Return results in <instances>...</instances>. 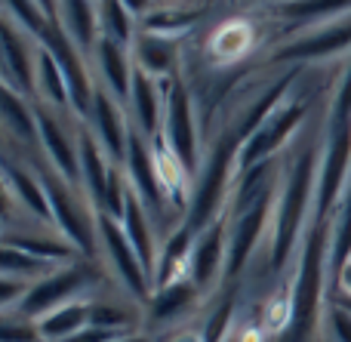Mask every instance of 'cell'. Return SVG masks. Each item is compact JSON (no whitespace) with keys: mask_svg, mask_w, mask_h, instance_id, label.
<instances>
[{"mask_svg":"<svg viewBox=\"0 0 351 342\" xmlns=\"http://www.w3.org/2000/svg\"><path fill=\"white\" fill-rule=\"evenodd\" d=\"M133 53V62L136 68L148 71L152 77H170L176 74V62H179V40L173 37H160V34H148V31H139V37L133 40L130 47Z\"/></svg>","mask_w":351,"mask_h":342,"instance_id":"23","label":"cell"},{"mask_svg":"<svg viewBox=\"0 0 351 342\" xmlns=\"http://www.w3.org/2000/svg\"><path fill=\"white\" fill-rule=\"evenodd\" d=\"M37 130H40V145L53 170L74 185L80 179V136H74L49 105L37 108Z\"/></svg>","mask_w":351,"mask_h":342,"instance_id":"14","label":"cell"},{"mask_svg":"<svg viewBox=\"0 0 351 342\" xmlns=\"http://www.w3.org/2000/svg\"><path fill=\"white\" fill-rule=\"evenodd\" d=\"M330 321H333V333L339 342H351V312L346 306H336L330 312Z\"/></svg>","mask_w":351,"mask_h":342,"instance_id":"43","label":"cell"},{"mask_svg":"<svg viewBox=\"0 0 351 342\" xmlns=\"http://www.w3.org/2000/svg\"><path fill=\"white\" fill-rule=\"evenodd\" d=\"M173 342H204V339H200L197 333H185V337H176Z\"/></svg>","mask_w":351,"mask_h":342,"instance_id":"48","label":"cell"},{"mask_svg":"<svg viewBox=\"0 0 351 342\" xmlns=\"http://www.w3.org/2000/svg\"><path fill=\"white\" fill-rule=\"evenodd\" d=\"M164 142L194 176L197 173V127H194L191 96L179 71L170 74L164 84Z\"/></svg>","mask_w":351,"mask_h":342,"instance_id":"7","label":"cell"},{"mask_svg":"<svg viewBox=\"0 0 351 342\" xmlns=\"http://www.w3.org/2000/svg\"><path fill=\"white\" fill-rule=\"evenodd\" d=\"M3 244H6V247H16V250L28 253V256L43 259V262H53V265H56V262H71V259L77 256V247L68 244V241L43 238V234H28V232H22V234L6 232Z\"/></svg>","mask_w":351,"mask_h":342,"instance_id":"29","label":"cell"},{"mask_svg":"<svg viewBox=\"0 0 351 342\" xmlns=\"http://www.w3.org/2000/svg\"><path fill=\"white\" fill-rule=\"evenodd\" d=\"M348 167H351V65L346 77L339 80V90L330 105L327 121V151L321 160V179H317V197H315V219H330L339 197L346 195L348 185Z\"/></svg>","mask_w":351,"mask_h":342,"instance_id":"2","label":"cell"},{"mask_svg":"<svg viewBox=\"0 0 351 342\" xmlns=\"http://www.w3.org/2000/svg\"><path fill=\"white\" fill-rule=\"evenodd\" d=\"M93 56H96V68L105 80V90L117 102H130V96H133V77H136L133 53L127 47H121V43H114L111 37H99L96 47H93Z\"/></svg>","mask_w":351,"mask_h":342,"instance_id":"18","label":"cell"},{"mask_svg":"<svg viewBox=\"0 0 351 342\" xmlns=\"http://www.w3.org/2000/svg\"><path fill=\"white\" fill-rule=\"evenodd\" d=\"M284 3H287V0H284Z\"/></svg>","mask_w":351,"mask_h":342,"instance_id":"50","label":"cell"},{"mask_svg":"<svg viewBox=\"0 0 351 342\" xmlns=\"http://www.w3.org/2000/svg\"><path fill=\"white\" fill-rule=\"evenodd\" d=\"M0 342H43L40 330H37V321L22 318L16 321H3V330H0Z\"/></svg>","mask_w":351,"mask_h":342,"instance_id":"40","label":"cell"},{"mask_svg":"<svg viewBox=\"0 0 351 342\" xmlns=\"http://www.w3.org/2000/svg\"><path fill=\"white\" fill-rule=\"evenodd\" d=\"M253 43V34H250V25L243 22H228L213 34L210 40V53L216 56L219 62H237Z\"/></svg>","mask_w":351,"mask_h":342,"instance_id":"34","label":"cell"},{"mask_svg":"<svg viewBox=\"0 0 351 342\" xmlns=\"http://www.w3.org/2000/svg\"><path fill=\"white\" fill-rule=\"evenodd\" d=\"M43 47L56 56V62L62 65L68 80V90H71V108L77 111L80 121H86L90 114V105H93V93H96V84H93V74L86 71V62L80 56V47L68 37V31L62 28V22H56L53 28L43 34Z\"/></svg>","mask_w":351,"mask_h":342,"instance_id":"12","label":"cell"},{"mask_svg":"<svg viewBox=\"0 0 351 342\" xmlns=\"http://www.w3.org/2000/svg\"><path fill=\"white\" fill-rule=\"evenodd\" d=\"M154 164H158V179H160V188H164L167 197H185V182L191 173L185 170V164H182L179 158L173 154V148L167 145V142H154Z\"/></svg>","mask_w":351,"mask_h":342,"instance_id":"32","label":"cell"},{"mask_svg":"<svg viewBox=\"0 0 351 342\" xmlns=\"http://www.w3.org/2000/svg\"><path fill=\"white\" fill-rule=\"evenodd\" d=\"M0 47H3V84L22 96H37V59L40 40L16 25L10 16L0 22Z\"/></svg>","mask_w":351,"mask_h":342,"instance_id":"10","label":"cell"},{"mask_svg":"<svg viewBox=\"0 0 351 342\" xmlns=\"http://www.w3.org/2000/svg\"><path fill=\"white\" fill-rule=\"evenodd\" d=\"M241 145H243V130L234 121V127L225 130L222 139L216 142L210 160L204 164V170L197 176L191 201H188V213L182 225L191 228L194 234H200L206 225H213L219 219V213H222L225 197H228V185L237 173V151H241Z\"/></svg>","mask_w":351,"mask_h":342,"instance_id":"4","label":"cell"},{"mask_svg":"<svg viewBox=\"0 0 351 342\" xmlns=\"http://www.w3.org/2000/svg\"><path fill=\"white\" fill-rule=\"evenodd\" d=\"M47 188L49 207H53V222L59 225L62 241L77 247V253L84 256H96V244H99V213L90 210L77 195L74 185L68 179H62L56 170H40L37 173Z\"/></svg>","mask_w":351,"mask_h":342,"instance_id":"5","label":"cell"},{"mask_svg":"<svg viewBox=\"0 0 351 342\" xmlns=\"http://www.w3.org/2000/svg\"><path fill=\"white\" fill-rule=\"evenodd\" d=\"M197 296V287L191 281H176L170 287H160L154 290L152 302H148V312H152L154 324H164V321L179 318L182 312H188V306L194 302Z\"/></svg>","mask_w":351,"mask_h":342,"instance_id":"30","label":"cell"},{"mask_svg":"<svg viewBox=\"0 0 351 342\" xmlns=\"http://www.w3.org/2000/svg\"><path fill=\"white\" fill-rule=\"evenodd\" d=\"M127 179L133 185V191L139 195V201L148 207V213L164 216L167 210V195L160 188L158 179V164H154V148L145 142V136L139 130L130 133V151H127Z\"/></svg>","mask_w":351,"mask_h":342,"instance_id":"15","label":"cell"},{"mask_svg":"<svg viewBox=\"0 0 351 342\" xmlns=\"http://www.w3.org/2000/svg\"><path fill=\"white\" fill-rule=\"evenodd\" d=\"M348 262H351V179L339 201V210H336L333 241H330V281H333V287H339Z\"/></svg>","mask_w":351,"mask_h":342,"instance_id":"27","label":"cell"},{"mask_svg":"<svg viewBox=\"0 0 351 342\" xmlns=\"http://www.w3.org/2000/svg\"><path fill=\"white\" fill-rule=\"evenodd\" d=\"M222 244H225V222L222 219L206 225L204 232L194 238L188 281H191L197 290L210 287V284L216 281V275L222 271Z\"/></svg>","mask_w":351,"mask_h":342,"instance_id":"21","label":"cell"},{"mask_svg":"<svg viewBox=\"0 0 351 342\" xmlns=\"http://www.w3.org/2000/svg\"><path fill=\"white\" fill-rule=\"evenodd\" d=\"M99 241H102L111 269L117 271V278H121L123 287H127L139 302H152L154 284H152V278H148V271H145V265H142L136 247L130 244L121 219H114V216H108V213H99Z\"/></svg>","mask_w":351,"mask_h":342,"instance_id":"9","label":"cell"},{"mask_svg":"<svg viewBox=\"0 0 351 342\" xmlns=\"http://www.w3.org/2000/svg\"><path fill=\"white\" fill-rule=\"evenodd\" d=\"M93 281H96L93 265H65V269H59V271H53V275L31 284L22 306H19V315L28 321H40L43 315L56 312V308L65 306V302L80 300Z\"/></svg>","mask_w":351,"mask_h":342,"instance_id":"8","label":"cell"},{"mask_svg":"<svg viewBox=\"0 0 351 342\" xmlns=\"http://www.w3.org/2000/svg\"><path fill=\"white\" fill-rule=\"evenodd\" d=\"M351 47V16L336 19L327 28L302 34L296 40H290L287 47H280L274 53V62H308V59H324V56H336L342 49Z\"/></svg>","mask_w":351,"mask_h":342,"instance_id":"16","label":"cell"},{"mask_svg":"<svg viewBox=\"0 0 351 342\" xmlns=\"http://www.w3.org/2000/svg\"><path fill=\"white\" fill-rule=\"evenodd\" d=\"M305 114H308V102L305 99H287L280 108H274L256 127V133L241 145V151H237V173H250L253 167L268 164V158L278 154L287 145V139L302 127Z\"/></svg>","mask_w":351,"mask_h":342,"instance_id":"6","label":"cell"},{"mask_svg":"<svg viewBox=\"0 0 351 342\" xmlns=\"http://www.w3.org/2000/svg\"><path fill=\"white\" fill-rule=\"evenodd\" d=\"M3 185H6V195H10L25 213H31L40 222H53V207H49V197H47V188H43L40 176H34V173H28L25 167L12 164V160L6 158L3 160Z\"/></svg>","mask_w":351,"mask_h":342,"instance_id":"20","label":"cell"},{"mask_svg":"<svg viewBox=\"0 0 351 342\" xmlns=\"http://www.w3.org/2000/svg\"><path fill=\"white\" fill-rule=\"evenodd\" d=\"M114 342H152L148 337H136V333H123V337H117Z\"/></svg>","mask_w":351,"mask_h":342,"instance_id":"46","label":"cell"},{"mask_svg":"<svg viewBox=\"0 0 351 342\" xmlns=\"http://www.w3.org/2000/svg\"><path fill=\"white\" fill-rule=\"evenodd\" d=\"M28 287H31L28 281H19V278H6V275H3V281H0V306H3V312H10L16 302L22 306V300H25V293H28Z\"/></svg>","mask_w":351,"mask_h":342,"instance_id":"41","label":"cell"},{"mask_svg":"<svg viewBox=\"0 0 351 342\" xmlns=\"http://www.w3.org/2000/svg\"><path fill=\"white\" fill-rule=\"evenodd\" d=\"M40 3L47 6V12H49V16H53V19H59V0H40Z\"/></svg>","mask_w":351,"mask_h":342,"instance_id":"45","label":"cell"},{"mask_svg":"<svg viewBox=\"0 0 351 342\" xmlns=\"http://www.w3.org/2000/svg\"><path fill=\"white\" fill-rule=\"evenodd\" d=\"M121 225H123V232H127L130 244L136 247V253H139L142 265H145L148 278H152V284H154V271H158L160 247H158V241H154L152 213H148V207L139 201V195L133 191V185H130V191H127V207H123Z\"/></svg>","mask_w":351,"mask_h":342,"instance_id":"19","label":"cell"},{"mask_svg":"<svg viewBox=\"0 0 351 342\" xmlns=\"http://www.w3.org/2000/svg\"><path fill=\"white\" fill-rule=\"evenodd\" d=\"M3 3H6V16L16 25H22L28 34H34L37 40H43V34L59 22V19L49 16L40 0H3Z\"/></svg>","mask_w":351,"mask_h":342,"instance_id":"33","label":"cell"},{"mask_svg":"<svg viewBox=\"0 0 351 342\" xmlns=\"http://www.w3.org/2000/svg\"><path fill=\"white\" fill-rule=\"evenodd\" d=\"M268 216H271V185H265L256 201H250L243 210H237V219L231 225V238H228V256H225V278H237L243 271L256 244L265 234Z\"/></svg>","mask_w":351,"mask_h":342,"instance_id":"11","label":"cell"},{"mask_svg":"<svg viewBox=\"0 0 351 342\" xmlns=\"http://www.w3.org/2000/svg\"><path fill=\"white\" fill-rule=\"evenodd\" d=\"M117 337H123V333H117V330H105V327L90 324V327H84V330L74 333V337H71V339H65V342H114Z\"/></svg>","mask_w":351,"mask_h":342,"instance_id":"42","label":"cell"},{"mask_svg":"<svg viewBox=\"0 0 351 342\" xmlns=\"http://www.w3.org/2000/svg\"><path fill=\"white\" fill-rule=\"evenodd\" d=\"M231 318H234V296L228 293L216 308H213L210 318H206L200 339L204 342H222L225 333H228V327H231Z\"/></svg>","mask_w":351,"mask_h":342,"instance_id":"38","label":"cell"},{"mask_svg":"<svg viewBox=\"0 0 351 342\" xmlns=\"http://www.w3.org/2000/svg\"><path fill=\"white\" fill-rule=\"evenodd\" d=\"M351 10V0H287L280 12L299 22H315V19H330Z\"/></svg>","mask_w":351,"mask_h":342,"instance_id":"36","label":"cell"},{"mask_svg":"<svg viewBox=\"0 0 351 342\" xmlns=\"http://www.w3.org/2000/svg\"><path fill=\"white\" fill-rule=\"evenodd\" d=\"M197 22V12H182V10H164V12H148L145 19H142V31H148V34H160V37H173V40H179V34L185 28H191V25Z\"/></svg>","mask_w":351,"mask_h":342,"instance_id":"37","label":"cell"},{"mask_svg":"<svg viewBox=\"0 0 351 342\" xmlns=\"http://www.w3.org/2000/svg\"><path fill=\"white\" fill-rule=\"evenodd\" d=\"M80 182H84L90 204L96 213L105 210L108 201V185H111V170H114V160L105 154L102 142L93 136V130H80Z\"/></svg>","mask_w":351,"mask_h":342,"instance_id":"17","label":"cell"},{"mask_svg":"<svg viewBox=\"0 0 351 342\" xmlns=\"http://www.w3.org/2000/svg\"><path fill=\"white\" fill-rule=\"evenodd\" d=\"M37 96L43 99V105H49L56 111H74L65 71H62L56 56L43 43H40V59H37Z\"/></svg>","mask_w":351,"mask_h":342,"instance_id":"26","label":"cell"},{"mask_svg":"<svg viewBox=\"0 0 351 342\" xmlns=\"http://www.w3.org/2000/svg\"><path fill=\"white\" fill-rule=\"evenodd\" d=\"M339 306H346L348 312H351V296H346V300H339Z\"/></svg>","mask_w":351,"mask_h":342,"instance_id":"49","label":"cell"},{"mask_svg":"<svg viewBox=\"0 0 351 342\" xmlns=\"http://www.w3.org/2000/svg\"><path fill=\"white\" fill-rule=\"evenodd\" d=\"M339 287H346V290H348V296H351V262H348V269H346V275H342V281H339Z\"/></svg>","mask_w":351,"mask_h":342,"instance_id":"47","label":"cell"},{"mask_svg":"<svg viewBox=\"0 0 351 342\" xmlns=\"http://www.w3.org/2000/svg\"><path fill=\"white\" fill-rule=\"evenodd\" d=\"M317 176V148L308 145L296 160L284 182L278 213H274V234H271V271H284L293 259L296 241L302 234L305 213L311 207V191H315Z\"/></svg>","mask_w":351,"mask_h":342,"instance_id":"3","label":"cell"},{"mask_svg":"<svg viewBox=\"0 0 351 342\" xmlns=\"http://www.w3.org/2000/svg\"><path fill=\"white\" fill-rule=\"evenodd\" d=\"M123 6H127L133 16H148V6H152V0H121Z\"/></svg>","mask_w":351,"mask_h":342,"instance_id":"44","label":"cell"},{"mask_svg":"<svg viewBox=\"0 0 351 342\" xmlns=\"http://www.w3.org/2000/svg\"><path fill=\"white\" fill-rule=\"evenodd\" d=\"M90 321H93V302L86 300V296H80V300L65 302V306H59L56 312L43 315V318L37 321V330H40L43 342H65V339H71L74 333L84 330V327H90Z\"/></svg>","mask_w":351,"mask_h":342,"instance_id":"24","label":"cell"},{"mask_svg":"<svg viewBox=\"0 0 351 342\" xmlns=\"http://www.w3.org/2000/svg\"><path fill=\"white\" fill-rule=\"evenodd\" d=\"M59 22L80 49H93L99 34V0H59Z\"/></svg>","mask_w":351,"mask_h":342,"instance_id":"25","label":"cell"},{"mask_svg":"<svg viewBox=\"0 0 351 342\" xmlns=\"http://www.w3.org/2000/svg\"><path fill=\"white\" fill-rule=\"evenodd\" d=\"M130 108H133L136 130H139L142 136H154L164 127V90H160L158 77H152V74L142 71V68H136Z\"/></svg>","mask_w":351,"mask_h":342,"instance_id":"22","label":"cell"},{"mask_svg":"<svg viewBox=\"0 0 351 342\" xmlns=\"http://www.w3.org/2000/svg\"><path fill=\"white\" fill-rule=\"evenodd\" d=\"M330 241L333 222L311 219V228L302 241L296 290L290 296V324L280 333V342H311L321 324V302L330 281Z\"/></svg>","mask_w":351,"mask_h":342,"instance_id":"1","label":"cell"},{"mask_svg":"<svg viewBox=\"0 0 351 342\" xmlns=\"http://www.w3.org/2000/svg\"><path fill=\"white\" fill-rule=\"evenodd\" d=\"M0 111H3V123L6 130L28 142H40V130H37V108H31L22 99V93H16L12 86L3 84L0 90Z\"/></svg>","mask_w":351,"mask_h":342,"instance_id":"28","label":"cell"},{"mask_svg":"<svg viewBox=\"0 0 351 342\" xmlns=\"http://www.w3.org/2000/svg\"><path fill=\"white\" fill-rule=\"evenodd\" d=\"M86 123H90L93 136L102 142L105 154H108L114 164H127L133 127H130L127 114L121 111V102H117L105 86H96V93H93V105H90V114H86Z\"/></svg>","mask_w":351,"mask_h":342,"instance_id":"13","label":"cell"},{"mask_svg":"<svg viewBox=\"0 0 351 342\" xmlns=\"http://www.w3.org/2000/svg\"><path fill=\"white\" fill-rule=\"evenodd\" d=\"M127 321H130V315L121 312V308L105 306V302H93V321H90V324L105 327V330L123 333V330H127Z\"/></svg>","mask_w":351,"mask_h":342,"instance_id":"39","label":"cell"},{"mask_svg":"<svg viewBox=\"0 0 351 342\" xmlns=\"http://www.w3.org/2000/svg\"><path fill=\"white\" fill-rule=\"evenodd\" d=\"M0 265H3V275L6 278H19V281H40V278L53 275L56 265L53 262H43L37 256H28V253L16 250V247H6L3 244V256H0Z\"/></svg>","mask_w":351,"mask_h":342,"instance_id":"35","label":"cell"},{"mask_svg":"<svg viewBox=\"0 0 351 342\" xmlns=\"http://www.w3.org/2000/svg\"><path fill=\"white\" fill-rule=\"evenodd\" d=\"M99 28L102 37H111L121 47H133V40L139 37L136 31V16L121 3V0H99Z\"/></svg>","mask_w":351,"mask_h":342,"instance_id":"31","label":"cell"}]
</instances>
